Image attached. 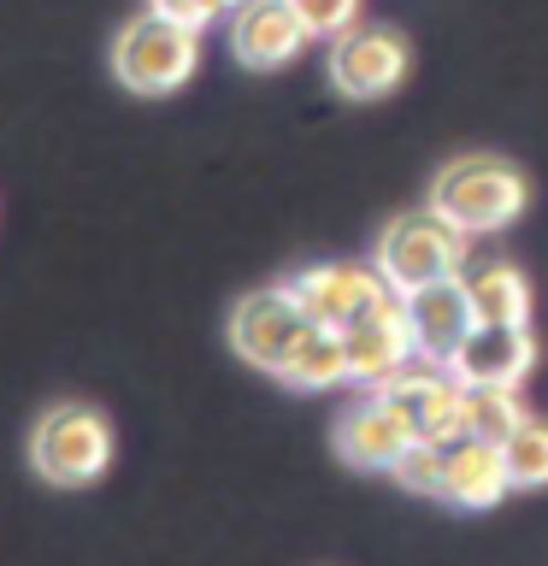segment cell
I'll return each instance as SVG.
<instances>
[{
	"instance_id": "5bb4252c",
	"label": "cell",
	"mask_w": 548,
	"mask_h": 566,
	"mask_svg": "<svg viewBox=\"0 0 548 566\" xmlns=\"http://www.w3.org/2000/svg\"><path fill=\"white\" fill-rule=\"evenodd\" d=\"M460 283L477 307V325H530V283L513 260H472Z\"/></svg>"
},
{
	"instance_id": "4fadbf2b",
	"label": "cell",
	"mask_w": 548,
	"mask_h": 566,
	"mask_svg": "<svg viewBox=\"0 0 548 566\" xmlns=\"http://www.w3.org/2000/svg\"><path fill=\"white\" fill-rule=\"evenodd\" d=\"M513 495V478H507V454L502 442H484V437H460L449 442V467H442V502L449 507H466V513H484L495 502Z\"/></svg>"
},
{
	"instance_id": "3957f363",
	"label": "cell",
	"mask_w": 548,
	"mask_h": 566,
	"mask_svg": "<svg viewBox=\"0 0 548 566\" xmlns=\"http://www.w3.org/2000/svg\"><path fill=\"white\" fill-rule=\"evenodd\" d=\"M472 242L460 224H449L436 207H419V212H401L396 224H383L378 248H371V265L389 277V290L413 295L424 283H449L472 265Z\"/></svg>"
},
{
	"instance_id": "9a60e30c",
	"label": "cell",
	"mask_w": 548,
	"mask_h": 566,
	"mask_svg": "<svg viewBox=\"0 0 548 566\" xmlns=\"http://www.w3.org/2000/svg\"><path fill=\"white\" fill-rule=\"evenodd\" d=\"M277 384H283V389H307V396H313V389L348 384V348H342V331L307 325V331H301V343L289 348V360H283Z\"/></svg>"
},
{
	"instance_id": "5b68a950",
	"label": "cell",
	"mask_w": 548,
	"mask_h": 566,
	"mask_svg": "<svg viewBox=\"0 0 548 566\" xmlns=\"http://www.w3.org/2000/svg\"><path fill=\"white\" fill-rule=\"evenodd\" d=\"M283 290L301 301V313H307L313 325H330V331H348L354 318L401 301V290H389V277L378 272V265H354V260L307 265V272L283 277Z\"/></svg>"
},
{
	"instance_id": "ba28073f",
	"label": "cell",
	"mask_w": 548,
	"mask_h": 566,
	"mask_svg": "<svg viewBox=\"0 0 548 566\" xmlns=\"http://www.w3.org/2000/svg\"><path fill=\"white\" fill-rule=\"evenodd\" d=\"M224 30H230V53H236L247 71H283L313 42L289 0H242V7L224 18Z\"/></svg>"
},
{
	"instance_id": "9c48e42d",
	"label": "cell",
	"mask_w": 548,
	"mask_h": 566,
	"mask_svg": "<svg viewBox=\"0 0 548 566\" xmlns=\"http://www.w3.org/2000/svg\"><path fill=\"white\" fill-rule=\"evenodd\" d=\"M407 331H413L419 360L454 366L460 343L477 331V307H472L466 283L449 277V283H424V290H413L407 295Z\"/></svg>"
},
{
	"instance_id": "8fae6325",
	"label": "cell",
	"mask_w": 548,
	"mask_h": 566,
	"mask_svg": "<svg viewBox=\"0 0 548 566\" xmlns=\"http://www.w3.org/2000/svg\"><path fill=\"white\" fill-rule=\"evenodd\" d=\"M342 348H348V384L366 389L389 378V371H401L407 360H419L413 348V331H407V295L396 301V307H378L366 318H354V325L342 331Z\"/></svg>"
},
{
	"instance_id": "7c38bea8",
	"label": "cell",
	"mask_w": 548,
	"mask_h": 566,
	"mask_svg": "<svg viewBox=\"0 0 548 566\" xmlns=\"http://www.w3.org/2000/svg\"><path fill=\"white\" fill-rule=\"evenodd\" d=\"M537 366V336L530 325H477L454 354V378L460 384H525Z\"/></svg>"
},
{
	"instance_id": "8992f818",
	"label": "cell",
	"mask_w": 548,
	"mask_h": 566,
	"mask_svg": "<svg viewBox=\"0 0 548 566\" xmlns=\"http://www.w3.org/2000/svg\"><path fill=\"white\" fill-rule=\"evenodd\" d=\"M330 48V88L336 95H348V101H383V95H396L401 77H407V65H413V53H407V42L396 30H383V24H354L342 30Z\"/></svg>"
},
{
	"instance_id": "277c9868",
	"label": "cell",
	"mask_w": 548,
	"mask_h": 566,
	"mask_svg": "<svg viewBox=\"0 0 548 566\" xmlns=\"http://www.w3.org/2000/svg\"><path fill=\"white\" fill-rule=\"evenodd\" d=\"M113 467V419L88 401H53L30 424V472L42 484L83 490Z\"/></svg>"
},
{
	"instance_id": "7a4b0ae2",
	"label": "cell",
	"mask_w": 548,
	"mask_h": 566,
	"mask_svg": "<svg viewBox=\"0 0 548 566\" xmlns=\"http://www.w3.org/2000/svg\"><path fill=\"white\" fill-rule=\"evenodd\" d=\"M194 65H201V30L183 24L171 12H136L130 24L113 35V77L130 88V95H177Z\"/></svg>"
},
{
	"instance_id": "52a82bcc",
	"label": "cell",
	"mask_w": 548,
	"mask_h": 566,
	"mask_svg": "<svg viewBox=\"0 0 548 566\" xmlns=\"http://www.w3.org/2000/svg\"><path fill=\"white\" fill-rule=\"evenodd\" d=\"M307 325L313 318L301 313V301L283 290V283H272V290H254V295H242L236 307H230V348H236L254 371H272L277 378Z\"/></svg>"
},
{
	"instance_id": "30bf717a",
	"label": "cell",
	"mask_w": 548,
	"mask_h": 566,
	"mask_svg": "<svg viewBox=\"0 0 548 566\" xmlns=\"http://www.w3.org/2000/svg\"><path fill=\"white\" fill-rule=\"evenodd\" d=\"M407 442H413V419L383 396H371V389H360V401L336 419V454L360 472H389Z\"/></svg>"
},
{
	"instance_id": "2e32d148",
	"label": "cell",
	"mask_w": 548,
	"mask_h": 566,
	"mask_svg": "<svg viewBox=\"0 0 548 566\" xmlns=\"http://www.w3.org/2000/svg\"><path fill=\"white\" fill-rule=\"evenodd\" d=\"M466 419H472V437L484 442H507L519 424L530 419L525 401H519V384H466Z\"/></svg>"
},
{
	"instance_id": "d6986e66",
	"label": "cell",
	"mask_w": 548,
	"mask_h": 566,
	"mask_svg": "<svg viewBox=\"0 0 548 566\" xmlns=\"http://www.w3.org/2000/svg\"><path fill=\"white\" fill-rule=\"evenodd\" d=\"M289 7L301 12V24H307L313 42H336L342 30L360 24V7H366V0H289Z\"/></svg>"
},
{
	"instance_id": "e0dca14e",
	"label": "cell",
	"mask_w": 548,
	"mask_h": 566,
	"mask_svg": "<svg viewBox=\"0 0 548 566\" xmlns=\"http://www.w3.org/2000/svg\"><path fill=\"white\" fill-rule=\"evenodd\" d=\"M502 454H507L513 490H548V424L542 419H525L519 431L502 442Z\"/></svg>"
},
{
	"instance_id": "6da1fadb",
	"label": "cell",
	"mask_w": 548,
	"mask_h": 566,
	"mask_svg": "<svg viewBox=\"0 0 548 566\" xmlns=\"http://www.w3.org/2000/svg\"><path fill=\"white\" fill-rule=\"evenodd\" d=\"M525 201H530V184L519 166L495 154H466V159H449L431 184V201L449 224H460L466 237H495V230L519 224L525 219Z\"/></svg>"
},
{
	"instance_id": "ffe728a7",
	"label": "cell",
	"mask_w": 548,
	"mask_h": 566,
	"mask_svg": "<svg viewBox=\"0 0 548 566\" xmlns=\"http://www.w3.org/2000/svg\"><path fill=\"white\" fill-rule=\"evenodd\" d=\"M148 7L171 12V18H183V24H194V30H207V24H219V18L236 12L242 0H148Z\"/></svg>"
},
{
	"instance_id": "ac0fdd59",
	"label": "cell",
	"mask_w": 548,
	"mask_h": 566,
	"mask_svg": "<svg viewBox=\"0 0 548 566\" xmlns=\"http://www.w3.org/2000/svg\"><path fill=\"white\" fill-rule=\"evenodd\" d=\"M442 467H449V449H442V442L413 437L401 449V460L389 467V478H396L401 490H413V495H442Z\"/></svg>"
}]
</instances>
